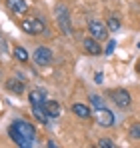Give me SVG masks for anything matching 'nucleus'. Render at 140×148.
Listing matches in <instances>:
<instances>
[{
  "label": "nucleus",
  "mask_w": 140,
  "mask_h": 148,
  "mask_svg": "<svg viewBox=\"0 0 140 148\" xmlns=\"http://www.w3.org/2000/svg\"><path fill=\"white\" fill-rule=\"evenodd\" d=\"M94 118H96V124H100L102 128H110V126H114V114L108 110V108H96V114H94Z\"/></svg>",
  "instance_id": "nucleus-1"
},
{
  "label": "nucleus",
  "mask_w": 140,
  "mask_h": 148,
  "mask_svg": "<svg viewBox=\"0 0 140 148\" xmlns=\"http://www.w3.org/2000/svg\"><path fill=\"white\" fill-rule=\"evenodd\" d=\"M88 32H90V36L96 38L98 42L106 40V36H108V28L102 24L100 20H90V22H88Z\"/></svg>",
  "instance_id": "nucleus-2"
},
{
  "label": "nucleus",
  "mask_w": 140,
  "mask_h": 148,
  "mask_svg": "<svg viewBox=\"0 0 140 148\" xmlns=\"http://www.w3.org/2000/svg\"><path fill=\"white\" fill-rule=\"evenodd\" d=\"M56 20H58V26H60V30H62L64 34H70V32H72V30H70L68 10H66L64 4H58V6H56Z\"/></svg>",
  "instance_id": "nucleus-3"
},
{
  "label": "nucleus",
  "mask_w": 140,
  "mask_h": 148,
  "mask_svg": "<svg viewBox=\"0 0 140 148\" xmlns=\"http://www.w3.org/2000/svg\"><path fill=\"white\" fill-rule=\"evenodd\" d=\"M20 28L26 34H42L44 32V22L38 20V18H30V20H22Z\"/></svg>",
  "instance_id": "nucleus-4"
},
{
  "label": "nucleus",
  "mask_w": 140,
  "mask_h": 148,
  "mask_svg": "<svg viewBox=\"0 0 140 148\" xmlns=\"http://www.w3.org/2000/svg\"><path fill=\"white\" fill-rule=\"evenodd\" d=\"M110 98L114 100V104H116L118 108H128L130 106V94L126 92V90H122V88H118V90H112L110 92Z\"/></svg>",
  "instance_id": "nucleus-5"
},
{
  "label": "nucleus",
  "mask_w": 140,
  "mask_h": 148,
  "mask_svg": "<svg viewBox=\"0 0 140 148\" xmlns=\"http://www.w3.org/2000/svg\"><path fill=\"white\" fill-rule=\"evenodd\" d=\"M12 126L22 134L24 138H28V140H34V136H36V130H34V126L32 124H28L26 120H14Z\"/></svg>",
  "instance_id": "nucleus-6"
},
{
  "label": "nucleus",
  "mask_w": 140,
  "mask_h": 148,
  "mask_svg": "<svg viewBox=\"0 0 140 148\" xmlns=\"http://www.w3.org/2000/svg\"><path fill=\"white\" fill-rule=\"evenodd\" d=\"M8 136L12 138V142L16 144V146H20V148H30V146H34V140H28V138H24L22 134L14 128V126H10L8 128Z\"/></svg>",
  "instance_id": "nucleus-7"
},
{
  "label": "nucleus",
  "mask_w": 140,
  "mask_h": 148,
  "mask_svg": "<svg viewBox=\"0 0 140 148\" xmlns=\"http://www.w3.org/2000/svg\"><path fill=\"white\" fill-rule=\"evenodd\" d=\"M50 60H52V52H50V48H46V46H38V48L34 50V62H36L38 66H46V64H50Z\"/></svg>",
  "instance_id": "nucleus-8"
},
{
  "label": "nucleus",
  "mask_w": 140,
  "mask_h": 148,
  "mask_svg": "<svg viewBox=\"0 0 140 148\" xmlns=\"http://www.w3.org/2000/svg\"><path fill=\"white\" fill-rule=\"evenodd\" d=\"M82 48L86 50L88 54H92V56H96V54H100V52H102L100 44H98V40H96V38H92V36L82 38Z\"/></svg>",
  "instance_id": "nucleus-9"
},
{
  "label": "nucleus",
  "mask_w": 140,
  "mask_h": 148,
  "mask_svg": "<svg viewBox=\"0 0 140 148\" xmlns=\"http://www.w3.org/2000/svg\"><path fill=\"white\" fill-rule=\"evenodd\" d=\"M28 100H30L32 106H44V102H46V92H44L42 88H36V90H32V92L28 94Z\"/></svg>",
  "instance_id": "nucleus-10"
},
{
  "label": "nucleus",
  "mask_w": 140,
  "mask_h": 148,
  "mask_svg": "<svg viewBox=\"0 0 140 148\" xmlns=\"http://www.w3.org/2000/svg\"><path fill=\"white\" fill-rule=\"evenodd\" d=\"M6 6H8L12 12H16V14H26V12H28L26 0H6Z\"/></svg>",
  "instance_id": "nucleus-11"
},
{
  "label": "nucleus",
  "mask_w": 140,
  "mask_h": 148,
  "mask_svg": "<svg viewBox=\"0 0 140 148\" xmlns=\"http://www.w3.org/2000/svg\"><path fill=\"white\" fill-rule=\"evenodd\" d=\"M6 90L12 92V94H22L24 92V82L18 78H8L6 80Z\"/></svg>",
  "instance_id": "nucleus-12"
},
{
  "label": "nucleus",
  "mask_w": 140,
  "mask_h": 148,
  "mask_svg": "<svg viewBox=\"0 0 140 148\" xmlns=\"http://www.w3.org/2000/svg\"><path fill=\"white\" fill-rule=\"evenodd\" d=\"M72 112L78 116V118H90V108L86 106V104H82V102H76V104H72Z\"/></svg>",
  "instance_id": "nucleus-13"
},
{
  "label": "nucleus",
  "mask_w": 140,
  "mask_h": 148,
  "mask_svg": "<svg viewBox=\"0 0 140 148\" xmlns=\"http://www.w3.org/2000/svg\"><path fill=\"white\" fill-rule=\"evenodd\" d=\"M32 114H34V118L40 124H48V120H50V116H48L44 106H32Z\"/></svg>",
  "instance_id": "nucleus-14"
},
{
  "label": "nucleus",
  "mask_w": 140,
  "mask_h": 148,
  "mask_svg": "<svg viewBox=\"0 0 140 148\" xmlns=\"http://www.w3.org/2000/svg\"><path fill=\"white\" fill-rule=\"evenodd\" d=\"M44 108H46V112H48L50 118L60 116V104H58L56 100H46V102H44Z\"/></svg>",
  "instance_id": "nucleus-15"
},
{
  "label": "nucleus",
  "mask_w": 140,
  "mask_h": 148,
  "mask_svg": "<svg viewBox=\"0 0 140 148\" xmlns=\"http://www.w3.org/2000/svg\"><path fill=\"white\" fill-rule=\"evenodd\" d=\"M14 58L20 60V62H26V60H28V52H26L22 46H16V48H14Z\"/></svg>",
  "instance_id": "nucleus-16"
},
{
  "label": "nucleus",
  "mask_w": 140,
  "mask_h": 148,
  "mask_svg": "<svg viewBox=\"0 0 140 148\" xmlns=\"http://www.w3.org/2000/svg\"><path fill=\"white\" fill-rule=\"evenodd\" d=\"M106 28H108V30H112V32L120 30V20H118V18H114V16H110V18L106 20Z\"/></svg>",
  "instance_id": "nucleus-17"
},
{
  "label": "nucleus",
  "mask_w": 140,
  "mask_h": 148,
  "mask_svg": "<svg viewBox=\"0 0 140 148\" xmlns=\"http://www.w3.org/2000/svg\"><path fill=\"white\" fill-rule=\"evenodd\" d=\"M130 138L140 140V124H132V126H130Z\"/></svg>",
  "instance_id": "nucleus-18"
},
{
  "label": "nucleus",
  "mask_w": 140,
  "mask_h": 148,
  "mask_svg": "<svg viewBox=\"0 0 140 148\" xmlns=\"http://www.w3.org/2000/svg\"><path fill=\"white\" fill-rule=\"evenodd\" d=\"M98 146L100 148H114V142L108 140V138H100V140H98Z\"/></svg>",
  "instance_id": "nucleus-19"
},
{
  "label": "nucleus",
  "mask_w": 140,
  "mask_h": 148,
  "mask_svg": "<svg viewBox=\"0 0 140 148\" xmlns=\"http://www.w3.org/2000/svg\"><path fill=\"white\" fill-rule=\"evenodd\" d=\"M90 102H92L96 108H102L104 106V102H102V98L100 96H96V94H90Z\"/></svg>",
  "instance_id": "nucleus-20"
},
{
  "label": "nucleus",
  "mask_w": 140,
  "mask_h": 148,
  "mask_svg": "<svg viewBox=\"0 0 140 148\" xmlns=\"http://www.w3.org/2000/svg\"><path fill=\"white\" fill-rule=\"evenodd\" d=\"M116 48V42H114V40H110V42H108V48H106V54H112V50Z\"/></svg>",
  "instance_id": "nucleus-21"
},
{
  "label": "nucleus",
  "mask_w": 140,
  "mask_h": 148,
  "mask_svg": "<svg viewBox=\"0 0 140 148\" xmlns=\"http://www.w3.org/2000/svg\"><path fill=\"white\" fill-rule=\"evenodd\" d=\"M94 82H96V84H100V82H102V72H96V74H94Z\"/></svg>",
  "instance_id": "nucleus-22"
},
{
  "label": "nucleus",
  "mask_w": 140,
  "mask_h": 148,
  "mask_svg": "<svg viewBox=\"0 0 140 148\" xmlns=\"http://www.w3.org/2000/svg\"><path fill=\"white\" fill-rule=\"evenodd\" d=\"M136 68H138V72H140V60H138V66H136Z\"/></svg>",
  "instance_id": "nucleus-23"
}]
</instances>
